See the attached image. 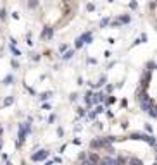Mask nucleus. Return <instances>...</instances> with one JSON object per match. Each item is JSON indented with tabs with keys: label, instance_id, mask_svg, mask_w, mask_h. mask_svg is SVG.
<instances>
[{
	"label": "nucleus",
	"instance_id": "f257e3e1",
	"mask_svg": "<svg viewBox=\"0 0 157 165\" xmlns=\"http://www.w3.org/2000/svg\"><path fill=\"white\" fill-rule=\"evenodd\" d=\"M47 156H49V151H47V150H40V153L33 155V160H43V158H47Z\"/></svg>",
	"mask_w": 157,
	"mask_h": 165
},
{
	"label": "nucleus",
	"instance_id": "f03ea898",
	"mask_svg": "<svg viewBox=\"0 0 157 165\" xmlns=\"http://www.w3.org/2000/svg\"><path fill=\"white\" fill-rule=\"evenodd\" d=\"M41 36H43V38H52V29H50V28H49V29H45Z\"/></svg>",
	"mask_w": 157,
	"mask_h": 165
},
{
	"label": "nucleus",
	"instance_id": "7ed1b4c3",
	"mask_svg": "<svg viewBox=\"0 0 157 165\" xmlns=\"http://www.w3.org/2000/svg\"><path fill=\"white\" fill-rule=\"evenodd\" d=\"M12 102H14V100H12V98H7V100H5V102H4V105H10V103H12Z\"/></svg>",
	"mask_w": 157,
	"mask_h": 165
},
{
	"label": "nucleus",
	"instance_id": "20e7f679",
	"mask_svg": "<svg viewBox=\"0 0 157 165\" xmlns=\"http://www.w3.org/2000/svg\"><path fill=\"white\" fill-rule=\"evenodd\" d=\"M50 95H52V93H43V95H41V100H45V98H50Z\"/></svg>",
	"mask_w": 157,
	"mask_h": 165
},
{
	"label": "nucleus",
	"instance_id": "39448f33",
	"mask_svg": "<svg viewBox=\"0 0 157 165\" xmlns=\"http://www.w3.org/2000/svg\"><path fill=\"white\" fill-rule=\"evenodd\" d=\"M102 110H104V107H97V108H95V114H100Z\"/></svg>",
	"mask_w": 157,
	"mask_h": 165
},
{
	"label": "nucleus",
	"instance_id": "423d86ee",
	"mask_svg": "<svg viewBox=\"0 0 157 165\" xmlns=\"http://www.w3.org/2000/svg\"><path fill=\"white\" fill-rule=\"evenodd\" d=\"M129 163H131V165H142V163H140V162H138V160H131Z\"/></svg>",
	"mask_w": 157,
	"mask_h": 165
},
{
	"label": "nucleus",
	"instance_id": "0eeeda50",
	"mask_svg": "<svg viewBox=\"0 0 157 165\" xmlns=\"http://www.w3.org/2000/svg\"><path fill=\"white\" fill-rule=\"evenodd\" d=\"M71 55H73V50H71V52H68V53L64 55V58H69V57H71Z\"/></svg>",
	"mask_w": 157,
	"mask_h": 165
},
{
	"label": "nucleus",
	"instance_id": "6e6552de",
	"mask_svg": "<svg viewBox=\"0 0 157 165\" xmlns=\"http://www.w3.org/2000/svg\"><path fill=\"white\" fill-rule=\"evenodd\" d=\"M83 165H95V162H83Z\"/></svg>",
	"mask_w": 157,
	"mask_h": 165
}]
</instances>
